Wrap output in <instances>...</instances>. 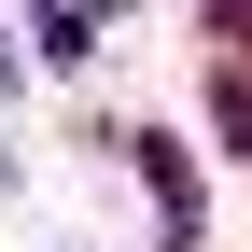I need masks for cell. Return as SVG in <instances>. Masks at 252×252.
<instances>
[{"instance_id": "cell-1", "label": "cell", "mask_w": 252, "mask_h": 252, "mask_svg": "<svg viewBox=\"0 0 252 252\" xmlns=\"http://www.w3.org/2000/svg\"><path fill=\"white\" fill-rule=\"evenodd\" d=\"M210 126H224V154L252 168V70H210Z\"/></svg>"}, {"instance_id": "cell-2", "label": "cell", "mask_w": 252, "mask_h": 252, "mask_svg": "<svg viewBox=\"0 0 252 252\" xmlns=\"http://www.w3.org/2000/svg\"><path fill=\"white\" fill-rule=\"evenodd\" d=\"M210 28H224V56L252 70V0H224V14H210Z\"/></svg>"}]
</instances>
